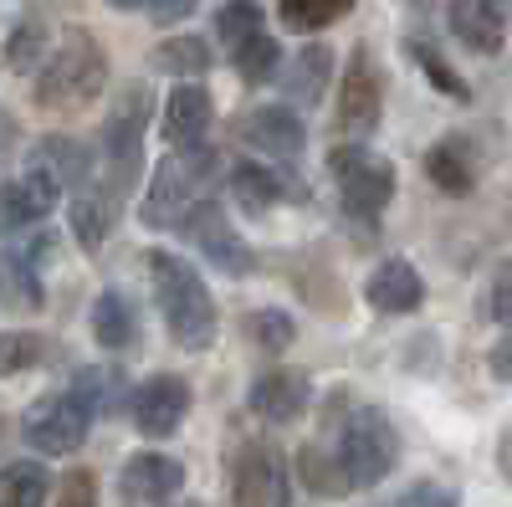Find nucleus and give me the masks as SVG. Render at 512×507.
Wrapping results in <instances>:
<instances>
[{
    "mask_svg": "<svg viewBox=\"0 0 512 507\" xmlns=\"http://www.w3.org/2000/svg\"><path fill=\"white\" fill-rule=\"evenodd\" d=\"M487 318L512 328V262H497L487 277Z\"/></svg>",
    "mask_w": 512,
    "mask_h": 507,
    "instance_id": "nucleus-36",
    "label": "nucleus"
},
{
    "mask_svg": "<svg viewBox=\"0 0 512 507\" xmlns=\"http://www.w3.org/2000/svg\"><path fill=\"white\" fill-rule=\"evenodd\" d=\"M379 118H384V72L369 47H354L344 82H338V129L354 139H369L379 129Z\"/></svg>",
    "mask_w": 512,
    "mask_h": 507,
    "instance_id": "nucleus-10",
    "label": "nucleus"
},
{
    "mask_svg": "<svg viewBox=\"0 0 512 507\" xmlns=\"http://www.w3.org/2000/svg\"><path fill=\"white\" fill-rule=\"evenodd\" d=\"M492 374L502 379V385H512V333H507L502 344L492 349Z\"/></svg>",
    "mask_w": 512,
    "mask_h": 507,
    "instance_id": "nucleus-41",
    "label": "nucleus"
},
{
    "mask_svg": "<svg viewBox=\"0 0 512 507\" xmlns=\"http://www.w3.org/2000/svg\"><path fill=\"white\" fill-rule=\"evenodd\" d=\"M364 303L374 313H390V318H405L425 303V277L405 262V257H390V262H379L364 282Z\"/></svg>",
    "mask_w": 512,
    "mask_h": 507,
    "instance_id": "nucleus-17",
    "label": "nucleus"
},
{
    "mask_svg": "<svg viewBox=\"0 0 512 507\" xmlns=\"http://www.w3.org/2000/svg\"><path fill=\"white\" fill-rule=\"evenodd\" d=\"M308 405H313L308 369H287V364L262 369V374L251 379V390H246V410L272 420V426H292V420H303Z\"/></svg>",
    "mask_w": 512,
    "mask_h": 507,
    "instance_id": "nucleus-12",
    "label": "nucleus"
},
{
    "mask_svg": "<svg viewBox=\"0 0 512 507\" xmlns=\"http://www.w3.org/2000/svg\"><path fill=\"white\" fill-rule=\"evenodd\" d=\"M231 67L241 82H251V88H267V82L282 72V47L267 36V31H251L246 41H236L231 47Z\"/></svg>",
    "mask_w": 512,
    "mask_h": 507,
    "instance_id": "nucleus-28",
    "label": "nucleus"
},
{
    "mask_svg": "<svg viewBox=\"0 0 512 507\" xmlns=\"http://www.w3.org/2000/svg\"><path fill=\"white\" fill-rule=\"evenodd\" d=\"M395 507H461V502H456V492L441 487V482H410Z\"/></svg>",
    "mask_w": 512,
    "mask_h": 507,
    "instance_id": "nucleus-39",
    "label": "nucleus"
},
{
    "mask_svg": "<svg viewBox=\"0 0 512 507\" xmlns=\"http://www.w3.org/2000/svg\"><path fill=\"white\" fill-rule=\"evenodd\" d=\"M195 6H200V0H149V16H154L159 26H180Z\"/></svg>",
    "mask_w": 512,
    "mask_h": 507,
    "instance_id": "nucleus-40",
    "label": "nucleus"
},
{
    "mask_svg": "<svg viewBox=\"0 0 512 507\" xmlns=\"http://www.w3.org/2000/svg\"><path fill=\"white\" fill-rule=\"evenodd\" d=\"M328 77H333V52L328 47H303V52L287 62V72H282V93L297 108H318Z\"/></svg>",
    "mask_w": 512,
    "mask_h": 507,
    "instance_id": "nucleus-24",
    "label": "nucleus"
},
{
    "mask_svg": "<svg viewBox=\"0 0 512 507\" xmlns=\"http://www.w3.org/2000/svg\"><path fill=\"white\" fill-rule=\"evenodd\" d=\"M26 164L41 169V175H52L67 195H77V190H88V185H93V149H88V144H77V139H67V134L36 139Z\"/></svg>",
    "mask_w": 512,
    "mask_h": 507,
    "instance_id": "nucleus-19",
    "label": "nucleus"
},
{
    "mask_svg": "<svg viewBox=\"0 0 512 507\" xmlns=\"http://www.w3.org/2000/svg\"><path fill=\"white\" fill-rule=\"evenodd\" d=\"M221 180V154L210 144H190V149H175L169 159H159L154 180L144 190V205H139V221L149 231H164V226H180L190 210L210 195V185Z\"/></svg>",
    "mask_w": 512,
    "mask_h": 507,
    "instance_id": "nucleus-3",
    "label": "nucleus"
},
{
    "mask_svg": "<svg viewBox=\"0 0 512 507\" xmlns=\"http://www.w3.org/2000/svg\"><path fill=\"white\" fill-rule=\"evenodd\" d=\"M72 390L88 400L98 415H113V410H123L128 400V379H123V369H108V364H82L77 374H72Z\"/></svg>",
    "mask_w": 512,
    "mask_h": 507,
    "instance_id": "nucleus-27",
    "label": "nucleus"
},
{
    "mask_svg": "<svg viewBox=\"0 0 512 507\" xmlns=\"http://www.w3.org/2000/svg\"><path fill=\"white\" fill-rule=\"evenodd\" d=\"M6 287H11L16 308H41V303H47V292H41V267L26 257L21 246L6 251Z\"/></svg>",
    "mask_w": 512,
    "mask_h": 507,
    "instance_id": "nucleus-33",
    "label": "nucleus"
},
{
    "mask_svg": "<svg viewBox=\"0 0 512 507\" xmlns=\"http://www.w3.org/2000/svg\"><path fill=\"white\" fill-rule=\"evenodd\" d=\"M226 507H292V477L272 441H241L231 456Z\"/></svg>",
    "mask_w": 512,
    "mask_h": 507,
    "instance_id": "nucleus-8",
    "label": "nucleus"
},
{
    "mask_svg": "<svg viewBox=\"0 0 512 507\" xmlns=\"http://www.w3.org/2000/svg\"><path fill=\"white\" fill-rule=\"evenodd\" d=\"M149 118H154V93L144 82H123L118 103L103 123V185L128 200L144 175V134H149Z\"/></svg>",
    "mask_w": 512,
    "mask_h": 507,
    "instance_id": "nucleus-4",
    "label": "nucleus"
},
{
    "mask_svg": "<svg viewBox=\"0 0 512 507\" xmlns=\"http://www.w3.org/2000/svg\"><path fill=\"white\" fill-rule=\"evenodd\" d=\"M246 333H251V344H256V349L282 354L292 338H297V323H292L282 308H256V313H246Z\"/></svg>",
    "mask_w": 512,
    "mask_h": 507,
    "instance_id": "nucleus-34",
    "label": "nucleus"
},
{
    "mask_svg": "<svg viewBox=\"0 0 512 507\" xmlns=\"http://www.w3.org/2000/svg\"><path fill=\"white\" fill-rule=\"evenodd\" d=\"M185 487V467L175 456H159V451H139V456H128L123 461V472H118V492L128 507H144V502H169V497H180Z\"/></svg>",
    "mask_w": 512,
    "mask_h": 507,
    "instance_id": "nucleus-16",
    "label": "nucleus"
},
{
    "mask_svg": "<svg viewBox=\"0 0 512 507\" xmlns=\"http://www.w3.org/2000/svg\"><path fill=\"white\" fill-rule=\"evenodd\" d=\"M226 190H231V200L246 210V216H267V210H272L277 200H297V205H308V185L297 180L292 169H272V164H256V159L231 164Z\"/></svg>",
    "mask_w": 512,
    "mask_h": 507,
    "instance_id": "nucleus-13",
    "label": "nucleus"
},
{
    "mask_svg": "<svg viewBox=\"0 0 512 507\" xmlns=\"http://www.w3.org/2000/svg\"><path fill=\"white\" fill-rule=\"evenodd\" d=\"M236 139L272 154V159H297L308 149V123L297 118V108H287V103H262V108H246L236 118Z\"/></svg>",
    "mask_w": 512,
    "mask_h": 507,
    "instance_id": "nucleus-14",
    "label": "nucleus"
},
{
    "mask_svg": "<svg viewBox=\"0 0 512 507\" xmlns=\"http://www.w3.org/2000/svg\"><path fill=\"white\" fill-rule=\"evenodd\" d=\"M57 507H98V477L88 467H72L57 482Z\"/></svg>",
    "mask_w": 512,
    "mask_h": 507,
    "instance_id": "nucleus-37",
    "label": "nucleus"
},
{
    "mask_svg": "<svg viewBox=\"0 0 512 507\" xmlns=\"http://www.w3.org/2000/svg\"><path fill=\"white\" fill-rule=\"evenodd\" d=\"M149 277H154V303H159V318H164L169 338L190 354L216 344L221 313H216L210 287L200 282V272L185 257H175V251H149Z\"/></svg>",
    "mask_w": 512,
    "mask_h": 507,
    "instance_id": "nucleus-1",
    "label": "nucleus"
},
{
    "mask_svg": "<svg viewBox=\"0 0 512 507\" xmlns=\"http://www.w3.org/2000/svg\"><path fill=\"white\" fill-rule=\"evenodd\" d=\"M118 205H123V200H118L108 185H88V190H77V195H72V210H67V221H72V236H77V246L98 251V246L108 241L113 221H118Z\"/></svg>",
    "mask_w": 512,
    "mask_h": 507,
    "instance_id": "nucleus-22",
    "label": "nucleus"
},
{
    "mask_svg": "<svg viewBox=\"0 0 512 507\" xmlns=\"http://www.w3.org/2000/svg\"><path fill=\"white\" fill-rule=\"evenodd\" d=\"M216 31H221V41L236 47L251 31H262V6H256V0H226L221 16H216Z\"/></svg>",
    "mask_w": 512,
    "mask_h": 507,
    "instance_id": "nucleus-35",
    "label": "nucleus"
},
{
    "mask_svg": "<svg viewBox=\"0 0 512 507\" xmlns=\"http://www.w3.org/2000/svg\"><path fill=\"white\" fill-rule=\"evenodd\" d=\"M113 11H139V6H149V0H108Z\"/></svg>",
    "mask_w": 512,
    "mask_h": 507,
    "instance_id": "nucleus-43",
    "label": "nucleus"
},
{
    "mask_svg": "<svg viewBox=\"0 0 512 507\" xmlns=\"http://www.w3.org/2000/svg\"><path fill=\"white\" fill-rule=\"evenodd\" d=\"M93 338L103 349H113V354L139 344V313H134V303H128V292H118V287L98 292V303H93Z\"/></svg>",
    "mask_w": 512,
    "mask_h": 507,
    "instance_id": "nucleus-25",
    "label": "nucleus"
},
{
    "mask_svg": "<svg viewBox=\"0 0 512 507\" xmlns=\"http://www.w3.org/2000/svg\"><path fill=\"white\" fill-rule=\"evenodd\" d=\"M93 420H98V410L67 385V390H57V395H41V400L26 405L21 436H26V446H31L36 456H72L82 441H88Z\"/></svg>",
    "mask_w": 512,
    "mask_h": 507,
    "instance_id": "nucleus-7",
    "label": "nucleus"
},
{
    "mask_svg": "<svg viewBox=\"0 0 512 507\" xmlns=\"http://www.w3.org/2000/svg\"><path fill=\"white\" fill-rule=\"evenodd\" d=\"M328 175L338 185V205H344L349 221L374 226L379 210L395 200V164L369 144H338L328 154Z\"/></svg>",
    "mask_w": 512,
    "mask_h": 507,
    "instance_id": "nucleus-5",
    "label": "nucleus"
},
{
    "mask_svg": "<svg viewBox=\"0 0 512 507\" xmlns=\"http://www.w3.org/2000/svg\"><path fill=\"white\" fill-rule=\"evenodd\" d=\"M297 472H303V487H308L313 497L338 502V497L354 492V477H349V467H344V456L328 451L323 441H308L303 451H297Z\"/></svg>",
    "mask_w": 512,
    "mask_h": 507,
    "instance_id": "nucleus-23",
    "label": "nucleus"
},
{
    "mask_svg": "<svg viewBox=\"0 0 512 507\" xmlns=\"http://www.w3.org/2000/svg\"><path fill=\"white\" fill-rule=\"evenodd\" d=\"M451 36L466 52L497 57L507 47V16L502 0H451Z\"/></svg>",
    "mask_w": 512,
    "mask_h": 507,
    "instance_id": "nucleus-18",
    "label": "nucleus"
},
{
    "mask_svg": "<svg viewBox=\"0 0 512 507\" xmlns=\"http://www.w3.org/2000/svg\"><path fill=\"white\" fill-rule=\"evenodd\" d=\"M62 195H67V190H62L52 175H41V169L26 164V175L6 185V226H11V231H21V226H41V221H47L52 210H57Z\"/></svg>",
    "mask_w": 512,
    "mask_h": 507,
    "instance_id": "nucleus-21",
    "label": "nucleus"
},
{
    "mask_svg": "<svg viewBox=\"0 0 512 507\" xmlns=\"http://www.w3.org/2000/svg\"><path fill=\"white\" fill-rule=\"evenodd\" d=\"M108 88V52H103V41L93 31H82L72 26L62 41H57V52L41 62L36 72V108H47V113H82L88 103H98Z\"/></svg>",
    "mask_w": 512,
    "mask_h": 507,
    "instance_id": "nucleus-2",
    "label": "nucleus"
},
{
    "mask_svg": "<svg viewBox=\"0 0 512 507\" xmlns=\"http://www.w3.org/2000/svg\"><path fill=\"white\" fill-rule=\"evenodd\" d=\"M47 47H52V26L41 16H21L6 36V67L11 72H36L41 57H47Z\"/></svg>",
    "mask_w": 512,
    "mask_h": 507,
    "instance_id": "nucleus-30",
    "label": "nucleus"
},
{
    "mask_svg": "<svg viewBox=\"0 0 512 507\" xmlns=\"http://www.w3.org/2000/svg\"><path fill=\"white\" fill-rule=\"evenodd\" d=\"M190 385L180 374H154L144 379V385L134 390V400H128V415H134V431L144 441H169L180 426H185V415H190Z\"/></svg>",
    "mask_w": 512,
    "mask_h": 507,
    "instance_id": "nucleus-11",
    "label": "nucleus"
},
{
    "mask_svg": "<svg viewBox=\"0 0 512 507\" xmlns=\"http://www.w3.org/2000/svg\"><path fill=\"white\" fill-rule=\"evenodd\" d=\"M154 67L169 72V77H205L216 67V52H210L200 36H169L154 47Z\"/></svg>",
    "mask_w": 512,
    "mask_h": 507,
    "instance_id": "nucleus-29",
    "label": "nucleus"
},
{
    "mask_svg": "<svg viewBox=\"0 0 512 507\" xmlns=\"http://www.w3.org/2000/svg\"><path fill=\"white\" fill-rule=\"evenodd\" d=\"M405 52L425 67V77H431V88H436V93H446V98H456V103H472V88H466V77H461V72H456V67H451L425 36H410V41H405Z\"/></svg>",
    "mask_w": 512,
    "mask_h": 507,
    "instance_id": "nucleus-32",
    "label": "nucleus"
},
{
    "mask_svg": "<svg viewBox=\"0 0 512 507\" xmlns=\"http://www.w3.org/2000/svg\"><path fill=\"white\" fill-rule=\"evenodd\" d=\"M52 472L41 461H6L0 477V507H47L52 502Z\"/></svg>",
    "mask_w": 512,
    "mask_h": 507,
    "instance_id": "nucleus-26",
    "label": "nucleus"
},
{
    "mask_svg": "<svg viewBox=\"0 0 512 507\" xmlns=\"http://www.w3.org/2000/svg\"><path fill=\"white\" fill-rule=\"evenodd\" d=\"M159 507H200L195 497H169V502H159Z\"/></svg>",
    "mask_w": 512,
    "mask_h": 507,
    "instance_id": "nucleus-44",
    "label": "nucleus"
},
{
    "mask_svg": "<svg viewBox=\"0 0 512 507\" xmlns=\"http://www.w3.org/2000/svg\"><path fill=\"white\" fill-rule=\"evenodd\" d=\"M210 129H216V98H210V88L200 77H180V88L169 93V103H164L159 134L175 149H190V144H205Z\"/></svg>",
    "mask_w": 512,
    "mask_h": 507,
    "instance_id": "nucleus-15",
    "label": "nucleus"
},
{
    "mask_svg": "<svg viewBox=\"0 0 512 507\" xmlns=\"http://www.w3.org/2000/svg\"><path fill=\"white\" fill-rule=\"evenodd\" d=\"M41 354H47V344H41L36 333H6V374H21L31 364H41Z\"/></svg>",
    "mask_w": 512,
    "mask_h": 507,
    "instance_id": "nucleus-38",
    "label": "nucleus"
},
{
    "mask_svg": "<svg viewBox=\"0 0 512 507\" xmlns=\"http://www.w3.org/2000/svg\"><path fill=\"white\" fill-rule=\"evenodd\" d=\"M338 456H344L354 487H379L384 477L395 472V461H400V431H395V420L384 415L379 405H359L344 420V431H338Z\"/></svg>",
    "mask_w": 512,
    "mask_h": 507,
    "instance_id": "nucleus-6",
    "label": "nucleus"
},
{
    "mask_svg": "<svg viewBox=\"0 0 512 507\" xmlns=\"http://www.w3.org/2000/svg\"><path fill=\"white\" fill-rule=\"evenodd\" d=\"M175 231H180L216 272H226V277H251V272H256V251L241 241V231L231 226V216L221 210V200L205 195Z\"/></svg>",
    "mask_w": 512,
    "mask_h": 507,
    "instance_id": "nucleus-9",
    "label": "nucleus"
},
{
    "mask_svg": "<svg viewBox=\"0 0 512 507\" xmlns=\"http://www.w3.org/2000/svg\"><path fill=\"white\" fill-rule=\"evenodd\" d=\"M425 175H431V185L451 200H466L477 195V154H472V139L466 134H451L441 144L425 149Z\"/></svg>",
    "mask_w": 512,
    "mask_h": 507,
    "instance_id": "nucleus-20",
    "label": "nucleus"
},
{
    "mask_svg": "<svg viewBox=\"0 0 512 507\" xmlns=\"http://www.w3.org/2000/svg\"><path fill=\"white\" fill-rule=\"evenodd\" d=\"M354 11V0H277V16L287 31H323L333 21H344Z\"/></svg>",
    "mask_w": 512,
    "mask_h": 507,
    "instance_id": "nucleus-31",
    "label": "nucleus"
},
{
    "mask_svg": "<svg viewBox=\"0 0 512 507\" xmlns=\"http://www.w3.org/2000/svg\"><path fill=\"white\" fill-rule=\"evenodd\" d=\"M497 467H502V477L512 482V431H507V436L497 441Z\"/></svg>",
    "mask_w": 512,
    "mask_h": 507,
    "instance_id": "nucleus-42",
    "label": "nucleus"
}]
</instances>
